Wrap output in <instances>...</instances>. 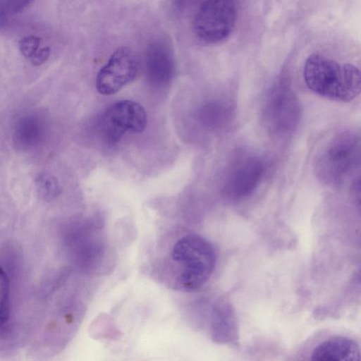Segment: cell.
Listing matches in <instances>:
<instances>
[{
  "mask_svg": "<svg viewBox=\"0 0 361 361\" xmlns=\"http://www.w3.org/2000/svg\"><path fill=\"white\" fill-rule=\"evenodd\" d=\"M35 182L39 193L47 200H51L59 193V185L56 179L49 174L39 175Z\"/></svg>",
  "mask_w": 361,
  "mask_h": 361,
  "instance_id": "4fadbf2b",
  "label": "cell"
},
{
  "mask_svg": "<svg viewBox=\"0 0 361 361\" xmlns=\"http://www.w3.org/2000/svg\"><path fill=\"white\" fill-rule=\"evenodd\" d=\"M39 37L34 35L27 36L19 41V49L21 54L29 60L39 49Z\"/></svg>",
  "mask_w": 361,
  "mask_h": 361,
  "instance_id": "5bb4252c",
  "label": "cell"
},
{
  "mask_svg": "<svg viewBox=\"0 0 361 361\" xmlns=\"http://www.w3.org/2000/svg\"><path fill=\"white\" fill-rule=\"evenodd\" d=\"M360 350L358 344L345 336L329 338L318 343L311 353L313 360H359Z\"/></svg>",
  "mask_w": 361,
  "mask_h": 361,
  "instance_id": "30bf717a",
  "label": "cell"
},
{
  "mask_svg": "<svg viewBox=\"0 0 361 361\" xmlns=\"http://www.w3.org/2000/svg\"><path fill=\"white\" fill-rule=\"evenodd\" d=\"M10 281L0 265V328L6 324L10 317Z\"/></svg>",
  "mask_w": 361,
  "mask_h": 361,
  "instance_id": "7c38bea8",
  "label": "cell"
},
{
  "mask_svg": "<svg viewBox=\"0 0 361 361\" xmlns=\"http://www.w3.org/2000/svg\"><path fill=\"white\" fill-rule=\"evenodd\" d=\"M360 164V137L354 130L337 133L317 154L314 169L321 183L339 186L351 177Z\"/></svg>",
  "mask_w": 361,
  "mask_h": 361,
  "instance_id": "7a4b0ae2",
  "label": "cell"
},
{
  "mask_svg": "<svg viewBox=\"0 0 361 361\" xmlns=\"http://www.w3.org/2000/svg\"><path fill=\"white\" fill-rule=\"evenodd\" d=\"M144 108L130 100H122L110 106L104 113L100 126L104 138L109 143L117 142L126 132L141 133L147 126Z\"/></svg>",
  "mask_w": 361,
  "mask_h": 361,
  "instance_id": "52a82bcc",
  "label": "cell"
},
{
  "mask_svg": "<svg viewBox=\"0 0 361 361\" xmlns=\"http://www.w3.org/2000/svg\"><path fill=\"white\" fill-rule=\"evenodd\" d=\"M301 117L298 99L283 80L275 82L265 97L261 111V122L266 131L274 137L292 133Z\"/></svg>",
  "mask_w": 361,
  "mask_h": 361,
  "instance_id": "277c9868",
  "label": "cell"
},
{
  "mask_svg": "<svg viewBox=\"0 0 361 361\" xmlns=\"http://www.w3.org/2000/svg\"><path fill=\"white\" fill-rule=\"evenodd\" d=\"M171 258L180 267L178 288L192 292L202 287L211 277L216 261L213 245L204 237L188 234L176 242Z\"/></svg>",
  "mask_w": 361,
  "mask_h": 361,
  "instance_id": "3957f363",
  "label": "cell"
},
{
  "mask_svg": "<svg viewBox=\"0 0 361 361\" xmlns=\"http://www.w3.org/2000/svg\"><path fill=\"white\" fill-rule=\"evenodd\" d=\"M33 0H2V15L15 14L25 10Z\"/></svg>",
  "mask_w": 361,
  "mask_h": 361,
  "instance_id": "9a60e30c",
  "label": "cell"
},
{
  "mask_svg": "<svg viewBox=\"0 0 361 361\" xmlns=\"http://www.w3.org/2000/svg\"><path fill=\"white\" fill-rule=\"evenodd\" d=\"M303 76L310 90L332 100L350 102L360 92V73L357 67L340 64L319 54L307 59Z\"/></svg>",
  "mask_w": 361,
  "mask_h": 361,
  "instance_id": "6da1fadb",
  "label": "cell"
},
{
  "mask_svg": "<svg viewBox=\"0 0 361 361\" xmlns=\"http://www.w3.org/2000/svg\"><path fill=\"white\" fill-rule=\"evenodd\" d=\"M230 162L224 178L221 192L228 200L239 201L251 195L259 187L265 173V164L259 156L239 152Z\"/></svg>",
  "mask_w": 361,
  "mask_h": 361,
  "instance_id": "5b68a950",
  "label": "cell"
},
{
  "mask_svg": "<svg viewBox=\"0 0 361 361\" xmlns=\"http://www.w3.org/2000/svg\"><path fill=\"white\" fill-rule=\"evenodd\" d=\"M42 126L39 118L30 115L22 118L16 128V139L25 147L34 146L39 142L43 133Z\"/></svg>",
  "mask_w": 361,
  "mask_h": 361,
  "instance_id": "8fae6325",
  "label": "cell"
},
{
  "mask_svg": "<svg viewBox=\"0 0 361 361\" xmlns=\"http://www.w3.org/2000/svg\"><path fill=\"white\" fill-rule=\"evenodd\" d=\"M174 71V59L168 44L160 39L151 42L146 51L148 80L156 86L166 85L172 79Z\"/></svg>",
  "mask_w": 361,
  "mask_h": 361,
  "instance_id": "9c48e42d",
  "label": "cell"
},
{
  "mask_svg": "<svg viewBox=\"0 0 361 361\" xmlns=\"http://www.w3.org/2000/svg\"><path fill=\"white\" fill-rule=\"evenodd\" d=\"M50 49L49 47L39 49L29 59L34 66H39L44 63L49 58Z\"/></svg>",
  "mask_w": 361,
  "mask_h": 361,
  "instance_id": "2e32d148",
  "label": "cell"
},
{
  "mask_svg": "<svg viewBox=\"0 0 361 361\" xmlns=\"http://www.w3.org/2000/svg\"><path fill=\"white\" fill-rule=\"evenodd\" d=\"M235 18L234 0H204L195 15L194 31L201 40L217 43L230 35Z\"/></svg>",
  "mask_w": 361,
  "mask_h": 361,
  "instance_id": "8992f818",
  "label": "cell"
},
{
  "mask_svg": "<svg viewBox=\"0 0 361 361\" xmlns=\"http://www.w3.org/2000/svg\"><path fill=\"white\" fill-rule=\"evenodd\" d=\"M137 69L133 51L127 47H119L99 71L96 79L97 91L103 95L118 92L135 79Z\"/></svg>",
  "mask_w": 361,
  "mask_h": 361,
  "instance_id": "ba28073f",
  "label": "cell"
}]
</instances>
